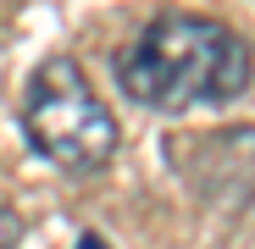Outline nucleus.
Wrapping results in <instances>:
<instances>
[{
    "instance_id": "obj_1",
    "label": "nucleus",
    "mask_w": 255,
    "mask_h": 249,
    "mask_svg": "<svg viewBox=\"0 0 255 249\" xmlns=\"http://www.w3.org/2000/svg\"><path fill=\"white\" fill-rule=\"evenodd\" d=\"M255 56L244 33L222 17L161 11L150 17L133 45L117 50V83L144 111H194V105H233L250 89Z\"/></svg>"
},
{
    "instance_id": "obj_2",
    "label": "nucleus",
    "mask_w": 255,
    "mask_h": 249,
    "mask_svg": "<svg viewBox=\"0 0 255 249\" xmlns=\"http://www.w3.org/2000/svg\"><path fill=\"white\" fill-rule=\"evenodd\" d=\"M22 133L61 172H100L122 144L111 105L95 94L89 72L72 56H45L33 67L28 94H22Z\"/></svg>"
},
{
    "instance_id": "obj_3",
    "label": "nucleus",
    "mask_w": 255,
    "mask_h": 249,
    "mask_svg": "<svg viewBox=\"0 0 255 249\" xmlns=\"http://www.w3.org/2000/svg\"><path fill=\"white\" fill-rule=\"evenodd\" d=\"M22 211H17V205H6V199H0V249H17L22 244Z\"/></svg>"
},
{
    "instance_id": "obj_4",
    "label": "nucleus",
    "mask_w": 255,
    "mask_h": 249,
    "mask_svg": "<svg viewBox=\"0 0 255 249\" xmlns=\"http://www.w3.org/2000/svg\"><path fill=\"white\" fill-rule=\"evenodd\" d=\"M78 249H106V244H100L95 233H83V238H78Z\"/></svg>"
}]
</instances>
